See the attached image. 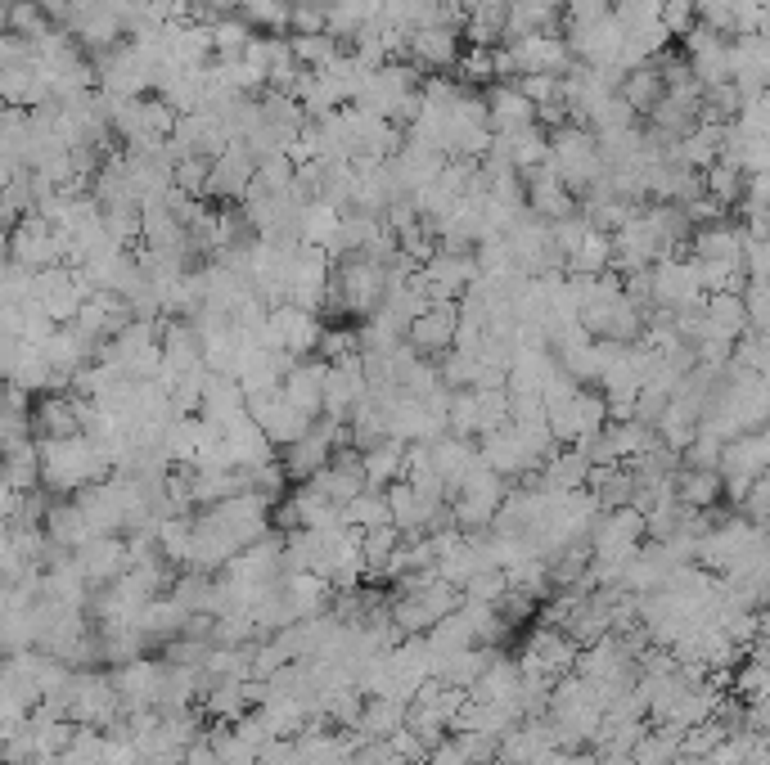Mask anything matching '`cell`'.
Masks as SVG:
<instances>
[{"instance_id":"obj_1","label":"cell","mask_w":770,"mask_h":765,"mask_svg":"<svg viewBox=\"0 0 770 765\" xmlns=\"http://www.w3.org/2000/svg\"><path fill=\"white\" fill-rule=\"evenodd\" d=\"M293 27H298V32H320V27H325V14L311 5H298L293 9Z\"/></svg>"}]
</instances>
